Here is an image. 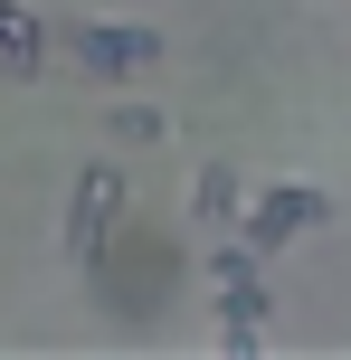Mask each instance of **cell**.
<instances>
[{"instance_id":"cell-1","label":"cell","mask_w":351,"mask_h":360,"mask_svg":"<svg viewBox=\"0 0 351 360\" xmlns=\"http://www.w3.org/2000/svg\"><path fill=\"white\" fill-rule=\"evenodd\" d=\"M314 218H323V190H304V180H295V190H266V199H257V218H247V237H257V247H276V237L314 228Z\"/></svg>"},{"instance_id":"cell-2","label":"cell","mask_w":351,"mask_h":360,"mask_svg":"<svg viewBox=\"0 0 351 360\" xmlns=\"http://www.w3.org/2000/svg\"><path fill=\"white\" fill-rule=\"evenodd\" d=\"M67 38L86 48V67H114V76L152 57V29H67Z\"/></svg>"}]
</instances>
